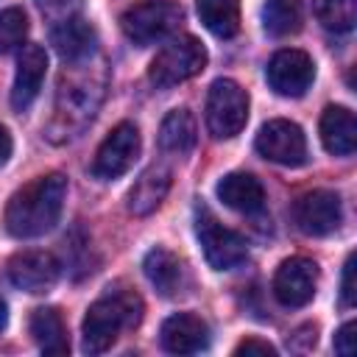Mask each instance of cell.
<instances>
[{
    "mask_svg": "<svg viewBox=\"0 0 357 357\" xmlns=\"http://www.w3.org/2000/svg\"><path fill=\"white\" fill-rule=\"evenodd\" d=\"M109 86V70L100 53H92L81 61H64L59 75L53 117L47 123L50 142H70L75 139L98 114Z\"/></svg>",
    "mask_w": 357,
    "mask_h": 357,
    "instance_id": "6da1fadb",
    "label": "cell"
},
{
    "mask_svg": "<svg viewBox=\"0 0 357 357\" xmlns=\"http://www.w3.org/2000/svg\"><path fill=\"white\" fill-rule=\"evenodd\" d=\"M64 195H67V178L61 173H45L20 187L8 204H6V231L20 240L42 237L50 231L64 209Z\"/></svg>",
    "mask_w": 357,
    "mask_h": 357,
    "instance_id": "7a4b0ae2",
    "label": "cell"
},
{
    "mask_svg": "<svg viewBox=\"0 0 357 357\" xmlns=\"http://www.w3.org/2000/svg\"><path fill=\"white\" fill-rule=\"evenodd\" d=\"M145 304L139 293L123 282L109 284L86 310L81 324V349L86 354H103L109 351L120 332L137 329L142 321Z\"/></svg>",
    "mask_w": 357,
    "mask_h": 357,
    "instance_id": "3957f363",
    "label": "cell"
},
{
    "mask_svg": "<svg viewBox=\"0 0 357 357\" xmlns=\"http://www.w3.org/2000/svg\"><path fill=\"white\" fill-rule=\"evenodd\" d=\"M206 67V50L195 36L170 39L148 67V81L159 89H170L195 78Z\"/></svg>",
    "mask_w": 357,
    "mask_h": 357,
    "instance_id": "277c9868",
    "label": "cell"
},
{
    "mask_svg": "<svg viewBox=\"0 0 357 357\" xmlns=\"http://www.w3.org/2000/svg\"><path fill=\"white\" fill-rule=\"evenodd\" d=\"M181 22H184L181 6L167 3V0H148V3L131 6V8L120 17L123 33H126L134 45H139V47L165 42L170 33L178 31Z\"/></svg>",
    "mask_w": 357,
    "mask_h": 357,
    "instance_id": "5b68a950",
    "label": "cell"
},
{
    "mask_svg": "<svg viewBox=\"0 0 357 357\" xmlns=\"http://www.w3.org/2000/svg\"><path fill=\"white\" fill-rule=\"evenodd\" d=\"M195 234L201 240L204 257L215 271H231L248 259V243L234 229L223 226L206 206L195 209Z\"/></svg>",
    "mask_w": 357,
    "mask_h": 357,
    "instance_id": "8992f818",
    "label": "cell"
},
{
    "mask_svg": "<svg viewBox=\"0 0 357 357\" xmlns=\"http://www.w3.org/2000/svg\"><path fill=\"white\" fill-rule=\"evenodd\" d=\"M248 120V92L231 81L218 78L206 95V128L215 139H229L243 131Z\"/></svg>",
    "mask_w": 357,
    "mask_h": 357,
    "instance_id": "52a82bcc",
    "label": "cell"
},
{
    "mask_svg": "<svg viewBox=\"0 0 357 357\" xmlns=\"http://www.w3.org/2000/svg\"><path fill=\"white\" fill-rule=\"evenodd\" d=\"M139 128L128 120L117 123L106 139L100 142L95 159H92V176L100 178V181H112V178H120L123 173L131 170V165L137 162L139 156Z\"/></svg>",
    "mask_w": 357,
    "mask_h": 357,
    "instance_id": "ba28073f",
    "label": "cell"
},
{
    "mask_svg": "<svg viewBox=\"0 0 357 357\" xmlns=\"http://www.w3.org/2000/svg\"><path fill=\"white\" fill-rule=\"evenodd\" d=\"M254 148L259 156L282 167H298L307 162V137L290 120H268L259 128Z\"/></svg>",
    "mask_w": 357,
    "mask_h": 357,
    "instance_id": "9c48e42d",
    "label": "cell"
},
{
    "mask_svg": "<svg viewBox=\"0 0 357 357\" xmlns=\"http://www.w3.org/2000/svg\"><path fill=\"white\" fill-rule=\"evenodd\" d=\"M265 78L271 84V89L282 98H301L315 78V64L310 59V53L296 50V47H284L279 53H273V59L265 67Z\"/></svg>",
    "mask_w": 357,
    "mask_h": 357,
    "instance_id": "30bf717a",
    "label": "cell"
},
{
    "mask_svg": "<svg viewBox=\"0 0 357 357\" xmlns=\"http://www.w3.org/2000/svg\"><path fill=\"white\" fill-rule=\"evenodd\" d=\"M293 220L310 237H326V234H332L340 226V220H343L340 195L335 190H312V192H304L293 204Z\"/></svg>",
    "mask_w": 357,
    "mask_h": 357,
    "instance_id": "8fae6325",
    "label": "cell"
},
{
    "mask_svg": "<svg viewBox=\"0 0 357 357\" xmlns=\"http://www.w3.org/2000/svg\"><path fill=\"white\" fill-rule=\"evenodd\" d=\"M318 290V265L310 257H290L273 273V296L282 307H304Z\"/></svg>",
    "mask_w": 357,
    "mask_h": 357,
    "instance_id": "7c38bea8",
    "label": "cell"
},
{
    "mask_svg": "<svg viewBox=\"0 0 357 357\" xmlns=\"http://www.w3.org/2000/svg\"><path fill=\"white\" fill-rule=\"evenodd\" d=\"M8 279L25 293H47L59 276L61 265L50 251H20L8 259Z\"/></svg>",
    "mask_w": 357,
    "mask_h": 357,
    "instance_id": "4fadbf2b",
    "label": "cell"
},
{
    "mask_svg": "<svg viewBox=\"0 0 357 357\" xmlns=\"http://www.w3.org/2000/svg\"><path fill=\"white\" fill-rule=\"evenodd\" d=\"M45 73H47V53L42 45H22L20 56H17V75H14V84H11V106L14 112H25L39 89H42V81H45Z\"/></svg>",
    "mask_w": 357,
    "mask_h": 357,
    "instance_id": "5bb4252c",
    "label": "cell"
},
{
    "mask_svg": "<svg viewBox=\"0 0 357 357\" xmlns=\"http://www.w3.org/2000/svg\"><path fill=\"white\" fill-rule=\"evenodd\" d=\"M162 349L170 354H198L209 346V326L201 315L176 312L159 329Z\"/></svg>",
    "mask_w": 357,
    "mask_h": 357,
    "instance_id": "9a60e30c",
    "label": "cell"
},
{
    "mask_svg": "<svg viewBox=\"0 0 357 357\" xmlns=\"http://www.w3.org/2000/svg\"><path fill=\"white\" fill-rule=\"evenodd\" d=\"M50 45L64 61H81L98 53V33L84 17H67L50 31Z\"/></svg>",
    "mask_w": 357,
    "mask_h": 357,
    "instance_id": "2e32d148",
    "label": "cell"
},
{
    "mask_svg": "<svg viewBox=\"0 0 357 357\" xmlns=\"http://www.w3.org/2000/svg\"><path fill=\"white\" fill-rule=\"evenodd\" d=\"M321 142L332 156H351L357 148V120L346 106H326L321 114Z\"/></svg>",
    "mask_w": 357,
    "mask_h": 357,
    "instance_id": "e0dca14e",
    "label": "cell"
},
{
    "mask_svg": "<svg viewBox=\"0 0 357 357\" xmlns=\"http://www.w3.org/2000/svg\"><path fill=\"white\" fill-rule=\"evenodd\" d=\"M218 198L243 215H254L265 206V187L251 173H229L218 181Z\"/></svg>",
    "mask_w": 357,
    "mask_h": 357,
    "instance_id": "ac0fdd59",
    "label": "cell"
},
{
    "mask_svg": "<svg viewBox=\"0 0 357 357\" xmlns=\"http://www.w3.org/2000/svg\"><path fill=\"white\" fill-rule=\"evenodd\" d=\"M167 190H170V170L165 165H151L128 190V212L139 218L151 215L153 209H159Z\"/></svg>",
    "mask_w": 357,
    "mask_h": 357,
    "instance_id": "d6986e66",
    "label": "cell"
},
{
    "mask_svg": "<svg viewBox=\"0 0 357 357\" xmlns=\"http://www.w3.org/2000/svg\"><path fill=\"white\" fill-rule=\"evenodd\" d=\"M28 329H31V337L36 340V346L50 354V357H61L70 351V340H67V326H64V318L56 307H36L31 312V321H28Z\"/></svg>",
    "mask_w": 357,
    "mask_h": 357,
    "instance_id": "ffe728a7",
    "label": "cell"
},
{
    "mask_svg": "<svg viewBox=\"0 0 357 357\" xmlns=\"http://www.w3.org/2000/svg\"><path fill=\"white\" fill-rule=\"evenodd\" d=\"M142 271L148 276V282L156 287L159 296H176L181 290V282H184V268L178 262V257L173 251H167L165 245H156L145 254L142 259Z\"/></svg>",
    "mask_w": 357,
    "mask_h": 357,
    "instance_id": "44dd1931",
    "label": "cell"
},
{
    "mask_svg": "<svg viewBox=\"0 0 357 357\" xmlns=\"http://www.w3.org/2000/svg\"><path fill=\"white\" fill-rule=\"evenodd\" d=\"M198 142V123L192 117L190 109H173L165 114L162 126H159V145L167 153L184 156L195 148Z\"/></svg>",
    "mask_w": 357,
    "mask_h": 357,
    "instance_id": "7402d4cb",
    "label": "cell"
},
{
    "mask_svg": "<svg viewBox=\"0 0 357 357\" xmlns=\"http://www.w3.org/2000/svg\"><path fill=\"white\" fill-rule=\"evenodd\" d=\"M198 17L218 39H231L240 31V0H195Z\"/></svg>",
    "mask_w": 357,
    "mask_h": 357,
    "instance_id": "603a6c76",
    "label": "cell"
},
{
    "mask_svg": "<svg viewBox=\"0 0 357 357\" xmlns=\"http://www.w3.org/2000/svg\"><path fill=\"white\" fill-rule=\"evenodd\" d=\"M262 25L271 36L298 33L304 25V0H265Z\"/></svg>",
    "mask_w": 357,
    "mask_h": 357,
    "instance_id": "cb8c5ba5",
    "label": "cell"
},
{
    "mask_svg": "<svg viewBox=\"0 0 357 357\" xmlns=\"http://www.w3.org/2000/svg\"><path fill=\"white\" fill-rule=\"evenodd\" d=\"M318 22L332 33H346L357 22V0H315Z\"/></svg>",
    "mask_w": 357,
    "mask_h": 357,
    "instance_id": "d4e9b609",
    "label": "cell"
},
{
    "mask_svg": "<svg viewBox=\"0 0 357 357\" xmlns=\"http://www.w3.org/2000/svg\"><path fill=\"white\" fill-rule=\"evenodd\" d=\"M28 36V17L22 8L8 6L0 11V53H11L17 47H22Z\"/></svg>",
    "mask_w": 357,
    "mask_h": 357,
    "instance_id": "484cf974",
    "label": "cell"
},
{
    "mask_svg": "<svg viewBox=\"0 0 357 357\" xmlns=\"http://www.w3.org/2000/svg\"><path fill=\"white\" fill-rule=\"evenodd\" d=\"M340 301H343V307H354V301H357V287H354V254H349V257H346V265H343Z\"/></svg>",
    "mask_w": 357,
    "mask_h": 357,
    "instance_id": "4316f807",
    "label": "cell"
},
{
    "mask_svg": "<svg viewBox=\"0 0 357 357\" xmlns=\"http://www.w3.org/2000/svg\"><path fill=\"white\" fill-rule=\"evenodd\" d=\"M354 332H357V324L354 321H346L337 335H335V351L337 354H351L354 351Z\"/></svg>",
    "mask_w": 357,
    "mask_h": 357,
    "instance_id": "83f0119b",
    "label": "cell"
},
{
    "mask_svg": "<svg viewBox=\"0 0 357 357\" xmlns=\"http://www.w3.org/2000/svg\"><path fill=\"white\" fill-rule=\"evenodd\" d=\"M234 354H268V357H273L276 354V349L268 343V340H259V337H245L237 349H234Z\"/></svg>",
    "mask_w": 357,
    "mask_h": 357,
    "instance_id": "f1b7e54d",
    "label": "cell"
},
{
    "mask_svg": "<svg viewBox=\"0 0 357 357\" xmlns=\"http://www.w3.org/2000/svg\"><path fill=\"white\" fill-rule=\"evenodd\" d=\"M11 151H14V142H11V134H8V128L6 126H0V167L8 162V156H11Z\"/></svg>",
    "mask_w": 357,
    "mask_h": 357,
    "instance_id": "f546056e",
    "label": "cell"
},
{
    "mask_svg": "<svg viewBox=\"0 0 357 357\" xmlns=\"http://www.w3.org/2000/svg\"><path fill=\"white\" fill-rule=\"evenodd\" d=\"M6 321H8V307H6V301L0 298V332L6 329Z\"/></svg>",
    "mask_w": 357,
    "mask_h": 357,
    "instance_id": "4dcf8cb0",
    "label": "cell"
}]
</instances>
